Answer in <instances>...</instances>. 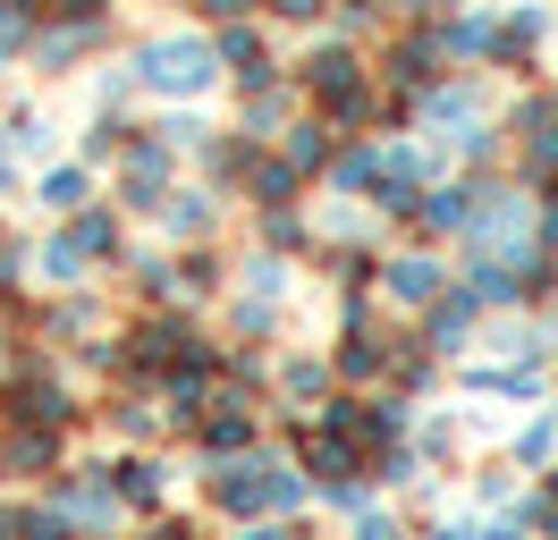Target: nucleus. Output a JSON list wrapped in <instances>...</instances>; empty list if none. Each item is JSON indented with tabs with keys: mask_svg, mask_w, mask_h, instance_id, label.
Here are the masks:
<instances>
[{
	"mask_svg": "<svg viewBox=\"0 0 558 540\" xmlns=\"http://www.w3.org/2000/svg\"><path fill=\"white\" fill-rule=\"evenodd\" d=\"M153 9H186V0H153Z\"/></svg>",
	"mask_w": 558,
	"mask_h": 540,
	"instance_id": "ea45409f",
	"label": "nucleus"
},
{
	"mask_svg": "<svg viewBox=\"0 0 558 540\" xmlns=\"http://www.w3.org/2000/svg\"><path fill=\"white\" fill-rule=\"evenodd\" d=\"M238 296H263V304H296L305 296V262H288V254H238V279H229Z\"/></svg>",
	"mask_w": 558,
	"mask_h": 540,
	"instance_id": "aec40b11",
	"label": "nucleus"
},
{
	"mask_svg": "<svg viewBox=\"0 0 558 540\" xmlns=\"http://www.w3.org/2000/svg\"><path fill=\"white\" fill-rule=\"evenodd\" d=\"M373 186H381V135H339V152L322 169V195L373 202Z\"/></svg>",
	"mask_w": 558,
	"mask_h": 540,
	"instance_id": "a211bd4d",
	"label": "nucleus"
},
{
	"mask_svg": "<svg viewBox=\"0 0 558 540\" xmlns=\"http://www.w3.org/2000/svg\"><path fill=\"white\" fill-rule=\"evenodd\" d=\"M128 76H136L144 101H204L220 85V60H211V34L204 26H153L128 42Z\"/></svg>",
	"mask_w": 558,
	"mask_h": 540,
	"instance_id": "f257e3e1",
	"label": "nucleus"
},
{
	"mask_svg": "<svg viewBox=\"0 0 558 540\" xmlns=\"http://www.w3.org/2000/svg\"><path fill=\"white\" fill-rule=\"evenodd\" d=\"M69 236H76V245H85V262H94V270H102V279H110V262L128 254V211H119V202H110V195H94V202H85V211H69Z\"/></svg>",
	"mask_w": 558,
	"mask_h": 540,
	"instance_id": "6ab92c4d",
	"label": "nucleus"
},
{
	"mask_svg": "<svg viewBox=\"0 0 558 540\" xmlns=\"http://www.w3.org/2000/svg\"><path fill=\"white\" fill-rule=\"evenodd\" d=\"M204 34H211V60H220V85H229V94L288 76V60H279V26H271V17H238V26H204Z\"/></svg>",
	"mask_w": 558,
	"mask_h": 540,
	"instance_id": "7ed1b4c3",
	"label": "nucleus"
},
{
	"mask_svg": "<svg viewBox=\"0 0 558 540\" xmlns=\"http://www.w3.org/2000/svg\"><path fill=\"white\" fill-rule=\"evenodd\" d=\"M35 279H43V287H51V296H60V287H94L102 270L85 262V245H76V236H69V220H51V236H43V245H35Z\"/></svg>",
	"mask_w": 558,
	"mask_h": 540,
	"instance_id": "4be33fe9",
	"label": "nucleus"
},
{
	"mask_svg": "<svg viewBox=\"0 0 558 540\" xmlns=\"http://www.w3.org/2000/svg\"><path fill=\"white\" fill-rule=\"evenodd\" d=\"M0 9H17V17H51V0H0Z\"/></svg>",
	"mask_w": 558,
	"mask_h": 540,
	"instance_id": "e433bc0d",
	"label": "nucleus"
},
{
	"mask_svg": "<svg viewBox=\"0 0 558 540\" xmlns=\"http://www.w3.org/2000/svg\"><path fill=\"white\" fill-rule=\"evenodd\" d=\"M0 422H9V414H0Z\"/></svg>",
	"mask_w": 558,
	"mask_h": 540,
	"instance_id": "a19ab883",
	"label": "nucleus"
},
{
	"mask_svg": "<svg viewBox=\"0 0 558 540\" xmlns=\"http://www.w3.org/2000/svg\"><path fill=\"white\" fill-rule=\"evenodd\" d=\"M339 380H330V346H279L271 355V405H296V414H314Z\"/></svg>",
	"mask_w": 558,
	"mask_h": 540,
	"instance_id": "ddd939ff",
	"label": "nucleus"
},
{
	"mask_svg": "<svg viewBox=\"0 0 558 540\" xmlns=\"http://www.w3.org/2000/svg\"><path fill=\"white\" fill-rule=\"evenodd\" d=\"M288 119H305V94H296L288 76H271V85H245V94H238V127L254 135V144H279V135H288Z\"/></svg>",
	"mask_w": 558,
	"mask_h": 540,
	"instance_id": "f3484780",
	"label": "nucleus"
},
{
	"mask_svg": "<svg viewBox=\"0 0 558 540\" xmlns=\"http://www.w3.org/2000/svg\"><path fill=\"white\" fill-rule=\"evenodd\" d=\"M204 515H211V524L271 515V506H263V447H245V456H220V465H204Z\"/></svg>",
	"mask_w": 558,
	"mask_h": 540,
	"instance_id": "9d476101",
	"label": "nucleus"
},
{
	"mask_svg": "<svg viewBox=\"0 0 558 540\" xmlns=\"http://www.w3.org/2000/svg\"><path fill=\"white\" fill-rule=\"evenodd\" d=\"M110 490H119V506H128V524H136V515H161L170 490H178L170 447H119V456H110Z\"/></svg>",
	"mask_w": 558,
	"mask_h": 540,
	"instance_id": "1a4fd4ad",
	"label": "nucleus"
},
{
	"mask_svg": "<svg viewBox=\"0 0 558 540\" xmlns=\"http://www.w3.org/2000/svg\"><path fill=\"white\" fill-rule=\"evenodd\" d=\"M9 355H17V330H0V371H9Z\"/></svg>",
	"mask_w": 558,
	"mask_h": 540,
	"instance_id": "4c0bfd02",
	"label": "nucleus"
},
{
	"mask_svg": "<svg viewBox=\"0 0 558 540\" xmlns=\"http://www.w3.org/2000/svg\"><path fill=\"white\" fill-rule=\"evenodd\" d=\"M35 26H43V17L0 9V76H17V68H26V51H35Z\"/></svg>",
	"mask_w": 558,
	"mask_h": 540,
	"instance_id": "7c9ffc66",
	"label": "nucleus"
},
{
	"mask_svg": "<svg viewBox=\"0 0 558 540\" xmlns=\"http://www.w3.org/2000/svg\"><path fill=\"white\" fill-rule=\"evenodd\" d=\"M330 380H339V389H389V321H373V330H330Z\"/></svg>",
	"mask_w": 558,
	"mask_h": 540,
	"instance_id": "4468645a",
	"label": "nucleus"
},
{
	"mask_svg": "<svg viewBox=\"0 0 558 540\" xmlns=\"http://www.w3.org/2000/svg\"><path fill=\"white\" fill-rule=\"evenodd\" d=\"M128 127H136V119H102V110H94V119L76 127V161L94 169V177H110V169H119V152H128Z\"/></svg>",
	"mask_w": 558,
	"mask_h": 540,
	"instance_id": "cd10ccee",
	"label": "nucleus"
},
{
	"mask_svg": "<svg viewBox=\"0 0 558 540\" xmlns=\"http://www.w3.org/2000/svg\"><path fill=\"white\" fill-rule=\"evenodd\" d=\"M524 490H533V481H524L508 456H483V465L465 472V506H474V515H517Z\"/></svg>",
	"mask_w": 558,
	"mask_h": 540,
	"instance_id": "393cba45",
	"label": "nucleus"
},
{
	"mask_svg": "<svg viewBox=\"0 0 558 540\" xmlns=\"http://www.w3.org/2000/svg\"><path fill=\"white\" fill-rule=\"evenodd\" d=\"M110 42H119V17H102V26H76V17H43V26H35V51H26V68H35L43 85H69V76H85V68L102 60Z\"/></svg>",
	"mask_w": 558,
	"mask_h": 540,
	"instance_id": "20e7f679",
	"label": "nucleus"
},
{
	"mask_svg": "<svg viewBox=\"0 0 558 540\" xmlns=\"http://www.w3.org/2000/svg\"><path fill=\"white\" fill-rule=\"evenodd\" d=\"M415 330H423V346H432L440 364H465V355H474V338H483V304H474V287L449 279V287L415 312Z\"/></svg>",
	"mask_w": 558,
	"mask_h": 540,
	"instance_id": "6e6552de",
	"label": "nucleus"
},
{
	"mask_svg": "<svg viewBox=\"0 0 558 540\" xmlns=\"http://www.w3.org/2000/svg\"><path fill=\"white\" fill-rule=\"evenodd\" d=\"M178 254V312H211V304L229 296V279H238V254L211 236V245H170Z\"/></svg>",
	"mask_w": 558,
	"mask_h": 540,
	"instance_id": "f8f14e48",
	"label": "nucleus"
},
{
	"mask_svg": "<svg viewBox=\"0 0 558 540\" xmlns=\"http://www.w3.org/2000/svg\"><path fill=\"white\" fill-rule=\"evenodd\" d=\"M229 540H296V515H245L229 524Z\"/></svg>",
	"mask_w": 558,
	"mask_h": 540,
	"instance_id": "72a5a7b5",
	"label": "nucleus"
},
{
	"mask_svg": "<svg viewBox=\"0 0 558 540\" xmlns=\"http://www.w3.org/2000/svg\"><path fill=\"white\" fill-rule=\"evenodd\" d=\"M195 26H238V17H263V0H186Z\"/></svg>",
	"mask_w": 558,
	"mask_h": 540,
	"instance_id": "473e14b6",
	"label": "nucleus"
},
{
	"mask_svg": "<svg viewBox=\"0 0 558 540\" xmlns=\"http://www.w3.org/2000/svg\"><path fill=\"white\" fill-rule=\"evenodd\" d=\"M110 279H119L128 312H161V304H178V254L161 245V236H128V254L110 262Z\"/></svg>",
	"mask_w": 558,
	"mask_h": 540,
	"instance_id": "423d86ee",
	"label": "nucleus"
},
{
	"mask_svg": "<svg viewBox=\"0 0 558 540\" xmlns=\"http://www.w3.org/2000/svg\"><path fill=\"white\" fill-rule=\"evenodd\" d=\"M254 161H263V144H254L245 127H211V144L195 152V177H204V186H220V195L238 202L245 177H254Z\"/></svg>",
	"mask_w": 558,
	"mask_h": 540,
	"instance_id": "2eb2a0df",
	"label": "nucleus"
},
{
	"mask_svg": "<svg viewBox=\"0 0 558 540\" xmlns=\"http://www.w3.org/2000/svg\"><path fill=\"white\" fill-rule=\"evenodd\" d=\"M465 220H474V177L457 169V177H440V186H423L407 236H415V245H465Z\"/></svg>",
	"mask_w": 558,
	"mask_h": 540,
	"instance_id": "9b49d317",
	"label": "nucleus"
},
{
	"mask_svg": "<svg viewBox=\"0 0 558 540\" xmlns=\"http://www.w3.org/2000/svg\"><path fill=\"white\" fill-rule=\"evenodd\" d=\"M263 17H271L279 34H322V17H330V0H263Z\"/></svg>",
	"mask_w": 558,
	"mask_h": 540,
	"instance_id": "2f4dec72",
	"label": "nucleus"
},
{
	"mask_svg": "<svg viewBox=\"0 0 558 540\" xmlns=\"http://www.w3.org/2000/svg\"><path fill=\"white\" fill-rule=\"evenodd\" d=\"M271 152H279V161H288V169H296L305 186H322V169H330V152H339V127L305 110V119H288V135H279Z\"/></svg>",
	"mask_w": 558,
	"mask_h": 540,
	"instance_id": "412c9836",
	"label": "nucleus"
},
{
	"mask_svg": "<svg viewBox=\"0 0 558 540\" xmlns=\"http://www.w3.org/2000/svg\"><path fill=\"white\" fill-rule=\"evenodd\" d=\"M26 186V169H17V152H9V127H0V195H17Z\"/></svg>",
	"mask_w": 558,
	"mask_h": 540,
	"instance_id": "c9c22d12",
	"label": "nucleus"
},
{
	"mask_svg": "<svg viewBox=\"0 0 558 540\" xmlns=\"http://www.w3.org/2000/svg\"><path fill=\"white\" fill-rule=\"evenodd\" d=\"M389 26H398L389 0H330V17H322V34H330V42H355V51H373Z\"/></svg>",
	"mask_w": 558,
	"mask_h": 540,
	"instance_id": "a878e982",
	"label": "nucleus"
},
{
	"mask_svg": "<svg viewBox=\"0 0 558 540\" xmlns=\"http://www.w3.org/2000/svg\"><path fill=\"white\" fill-rule=\"evenodd\" d=\"M288 456H296V472H305L314 490H330V481H348V472H364V456H355L348 439H330L322 422H305V439H296Z\"/></svg>",
	"mask_w": 558,
	"mask_h": 540,
	"instance_id": "b1692460",
	"label": "nucleus"
},
{
	"mask_svg": "<svg viewBox=\"0 0 558 540\" xmlns=\"http://www.w3.org/2000/svg\"><path fill=\"white\" fill-rule=\"evenodd\" d=\"M550 456H558V405H533V414L517 422V439H508V465H517V472H542Z\"/></svg>",
	"mask_w": 558,
	"mask_h": 540,
	"instance_id": "bb28decb",
	"label": "nucleus"
},
{
	"mask_svg": "<svg viewBox=\"0 0 558 540\" xmlns=\"http://www.w3.org/2000/svg\"><path fill=\"white\" fill-rule=\"evenodd\" d=\"M119 540H211V532H204V515H178V506H161V515H136Z\"/></svg>",
	"mask_w": 558,
	"mask_h": 540,
	"instance_id": "c756f323",
	"label": "nucleus"
},
{
	"mask_svg": "<svg viewBox=\"0 0 558 540\" xmlns=\"http://www.w3.org/2000/svg\"><path fill=\"white\" fill-rule=\"evenodd\" d=\"M339 524H348L339 540H415V524H407L398 506H381V499H364L355 515H339Z\"/></svg>",
	"mask_w": 558,
	"mask_h": 540,
	"instance_id": "c85d7f7f",
	"label": "nucleus"
},
{
	"mask_svg": "<svg viewBox=\"0 0 558 540\" xmlns=\"http://www.w3.org/2000/svg\"><path fill=\"white\" fill-rule=\"evenodd\" d=\"M60 465H69V431H43V422H0V490H43Z\"/></svg>",
	"mask_w": 558,
	"mask_h": 540,
	"instance_id": "0eeeda50",
	"label": "nucleus"
},
{
	"mask_svg": "<svg viewBox=\"0 0 558 540\" xmlns=\"http://www.w3.org/2000/svg\"><path fill=\"white\" fill-rule=\"evenodd\" d=\"M51 17H76V26H102V17H119V0H51Z\"/></svg>",
	"mask_w": 558,
	"mask_h": 540,
	"instance_id": "f704fd0d",
	"label": "nucleus"
},
{
	"mask_svg": "<svg viewBox=\"0 0 558 540\" xmlns=\"http://www.w3.org/2000/svg\"><path fill=\"white\" fill-rule=\"evenodd\" d=\"M26 186H35V202L51 211V220H69V211H85V202L102 195V177H94L85 161H51V169H35Z\"/></svg>",
	"mask_w": 558,
	"mask_h": 540,
	"instance_id": "5701e85b",
	"label": "nucleus"
},
{
	"mask_svg": "<svg viewBox=\"0 0 558 540\" xmlns=\"http://www.w3.org/2000/svg\"><path fill=\"white\" fill-rule=\"evenodd\" d=\"M245 229L263 254H288V262H314V211L305 202H254L245 211Z\"/></svg>",
	"mask_w": 558,
	"mask_h": 540,
	"instance_id": "dca6fc26",
	"label": "nucleus"
},
{
	"mask_svg": "<svg viewBox=\"0 0 558 540\" xmlns=\"http://www.w3.org/2000/svg\"><path fill=\"white\" fill-rule=\"evenodd\" d=\"M9 236H17V220H9V211H0V245H9Z\"/></svg>",
	"mask_w": 558,
	"mask_h": 540,
	"instance_id": "58836bf2",
	"label": "nucleus"
},
{
	"mask_svg": "<svg viewBox=\"0 0 558 540\" xmlns=\"http://www.w3.org/2000/svg\"><path fill=\"white\" fill-rule=\"evenodd\" d=\"M457 270H449V254H440V245H415V236H407V245H389L381 254V279H373V296H381V312L389 321H415L423 304L440 296V287H449Z\"/></svg>",
	"mask_w": 558,
	"mask_h": 540,
	"instance_id": "f03ea898",
	"label": "nucleus"
},
{
	"mask_svg": "<svg viewBox=\"0 0 558 540\" xmlns=\"http://www.w3.org/2000/svg\"><path fill=\"white\" fill-rule=\"evenodd\" d=\"M229 211H238V202L220 195V186L178 177L170 195H161V211H153V236H161V245H211V236L229 229Z\"/></svg>",
	"mask_w": 558,
	"mask_h": 540,
	"instance_id": "39448f33",
	"label": "nucleus"
}]
</instances>
